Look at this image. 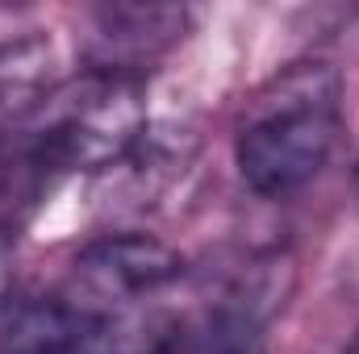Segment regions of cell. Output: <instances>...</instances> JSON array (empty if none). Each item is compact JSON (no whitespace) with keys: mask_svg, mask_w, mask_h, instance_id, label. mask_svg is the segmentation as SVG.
<instances>
[{"mask_svg":"<svg viewBox=\"0 0 359 354\" xmlns=\"http://www.w3.org/2000/svg\"><path fill=\"white\" fill-rule=\"evenodd\" d=\"M13 259H17V238L13 229L0 221V313L8 304V288H13Z\"/></svg>","mask_w":359,"mask_h":354,"instance_id":"6","label":"cell"},{"mask_svg":"<svg viewBox=\"0 0 359 354\" xmlns=\"http://www.w3.org/2000/svg\"><path fill=\"white\" fill-rule=\"evenodd\" d=\"M109 325L72 296L8 300L0 313V354H109Z\"/></svg>","mask_w":359,"mask_h":354,"instance_id":"3","label":"cell"},{"mask_svg":"<svg viewBox=\"0 0 359 354\" xmlns=\"http://www.w3.org/2000/svg\"><path fill=\"white\" fill-rule=\"evenodd\" d=\"M188 13L184 8H100L96 13V38H100V59L96 71H117V76H138L147 59L168 50L176 38H184Z\"/></svg>","mask_w":359,"mask_h":354,"instance_id":"5","label":"cell"},{"mask_svg":"<svg viewBox=\"0 0 359 354\" xmlns=\"http://www.w3.org/2000/svg\"><path fill=\"white\" fill-rule=\"evenodd\" d=\"M184 279V255L168 242L126 229V234H104L88 242L76 263H72V296L80 309H88L104 321L130 317L138 304L155 300L172 283Z\"/></svg>","mask_w":359,"mask_h":354,"instance_id":"2","label":"cell"},{"mask_svg":"<svg viewBox=\"0 0 359 354\" xmlns=\"http://www.w3.org/2000/svg\"><path fill=\"white\" fill-rule=\"evenodd\" d=\"M59 92V50L50 34L29 29L0 42V150L17 142Z\"/></svg>","mask_w":359,"mask_h":354,"instance_id":"4","label":"cell"},{"mask_svg":"<svg viewBox=\"0 0 359 354\" xmlns=\"http://www.w3.org/2000/svg\"><path fill=\"white\" fill-rule=\"evenodd\" d=\"M347 354H359V330H355V338H351V346H347Z\"/></svg>","mask_w":359,"mask_h":354,"instance_id":"7","label":"cell"},{"mask_svg":"<svg viewBox=\"0 0 359 354\" xmlns=\"http://www.w3.org/2000/svg\"><path fill=\"white\" fill-rule=\"evenodd\" d=\"M339 138L343 76L322 59H305L251 96L234 134V167L255 196L288 200L326 171Z\"/></svg>","mask_w":359,"mask_h":354,"instance_id":"1","label":"cell"}]
</instances>
